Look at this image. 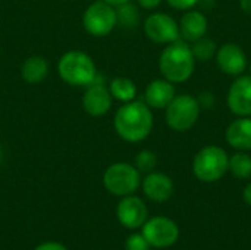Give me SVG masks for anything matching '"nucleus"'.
I'll use <instances>...</instances> for the list:
<instances>
[{
    "label": "nucleus",
    "instance_id": "nucleus-1",
    "mask_svg": "<svg viewBox=\"0 0 251 250\" xmlns=\"http://www.w3.org/2000/svg\"><path fill=\"white\" fill-rule=\"evenodd\" d=\"M153 124L154 121L151 108H149L147 103L141 100L124 103L116 111L113 118L116 134L128 143H138L146 140L153 130Z\"/></svg>",
    "mask_w": 251,
    "mask_h": 250
},
{
    "label": "nucleus",
    "instance_id": "nucleus-2",
    "mask_svg": "<svg viewBox=\"0 0 251 250\" xmlns=\"http://www.w3.org/2000/svg\"><path fill=\"white\" fill-rule=\"evenodd\" d=\"M196 68V57L191 52V46H188L184 40H176L169 43L159 57V69L165 80L179 84L185 83L191 78Z\"/></svg>",
    "mask_w": 251,
    "mask_h": 250
},
{
    "label": "nucleus",
    "instance_id": "nucleus-3",
    "mask_svg": "<svg viewBox=\"0 0 251 250\" xmlns=\"http://www.w3.org/2000/svg\"><path fill=\"white\" fill-rule=\"evenodd\" d=\"M62 81L74 87H87L97 78V68L90 55L81 50H69L57 62Z\"/></svg>",
    "mask_w": 251,
    "mask_h": 250
},
{
    "label": "nucleus",
    "instance_id": "nucleus-4",
    "mask_svg": "<svg viewBox=\"0 0 251 250\" xmlns=\"http://www.w3.org/2000/svg\"><path fill=\"white\" fill-rule=\"evenodd\" d=\"M229 156L221 146H204L193 159V174L203 183L219 181L228 172Z\"/></svg>",
    "mask_w": 251,
    "mask_h": 250
},
{
    "label": "nucleus",
    "instance_id": "nucleus-5",
    "mask_svg": "<svg viewBox=\"0 0 251 250\" xmlns=\"http://www.w3.org/2000/svg\"><path fill=\"white\" fill-rule=\"evenodd\" d=\"M200 105L197 97L191 94H179L172 99V102L165 108V119L169 128L178 133H184L191 130L199 116H200Z\"/></svg>",
    "mask_w": 251,
    "mask_h": 250
},
{
    "label": "nucleus",
    "instance_id": "nucleus-6",
    "mask_svg": "<svg viewBox=\"0 0 251 250\" xmlns=\"http://www.w3.org/2000/svg\"><path fill=\"white\" fill-rule=\"evenodd\" d=\"M103 184L106 190L115 196H129L134 194L140 184V171L126 162H116L107 167L103 174Z\"/></svg>",
    "mask_w": 251,
    "mask_h": 250
},
{
    "label": "nucleus",
    "instance_id": "nucleus-7",
    "mask_svg": "<svg viewBox=\"0 0 251 250\" xmlns=\"http://www.w3.org/2000/svg\"><path fill=\"white\" fill-rule=\"evenodd\" d=\"M82 25L93 37H104L110 34L118 25L116 7L103 0L91 3L82 15Z\"/></svg>",
    "mask_w": 251,
    "mask_h": 250
},
{
    "label": "nucleus",
    "instance_id": "nucleus-8",
    "mask_svg": "<svg viewBox=\"0 0 251 250\" xmlns=\"http://www.w3.org/2000/svg\"><path fill=\"white\" fill-rule=\"evenodd\" d=\"M141 234L151 248L165 249L176 243L179 237V228L168 217H154L144 222Z\"/></svg>",
    "mask_w": 251,
    "mask_h": 250
},
{
    "label": "nucleus",
    "instance_id": "nucleus-9",
    "mask_svg": "<svg viewBox=\"0 0 251 250\" xmlns=\"http://www.w3.org/2000/svg\"><path fill=\"white\" fill-rule=\"evenodd\" d=\"M144 32L149 40L157 44H169L179 40L178 22L168 13L154 12L144 21Z\"/></svg>",
    "mask_w": 251,
    "mask_h": 250
},
{
    "label": "nucleus",
    "instance_id": "nucleus-10",
    "mask_svg": "<svg viewBox=\"0 0 251 250\" xmlns=\"http://www.w3.org/2000/svg\"><path fill=\"white\" fill-rule=\"evenodd\" d=\"M116 217L124 227L129 230H137L143 227L144 222L147 221L149 211L146 203L140 197L129 194V196H124L118 203Z\"/></svg>",
    "mask_w": 251,
    "mask_h": 250
},
{
    "label": "nucleus",
    "instance_id": "nucleus-11",
    "mask_svg": "<svg viewBox=\"0 0 251 250\" xmlns=\"http://www.w3.org/2000/svg\"><path fill=\"white\" fill-rule=\"evenodd\" d=\"M229 111L237 116H251V75H238L226 96Z\"/></svg>",
    "mask_w": 251,
    "mask_h": 250
},
{
    "label": "nucleus",
    "instance_id": "nucleus-12",
    "mask_svg": "<svg viewBox=\"0 0 251 250\" xmlns=\"http://www.w3.org/2000/svg\"><path fill=\"white\" fill-rule=\"evenodd\" d=\"M216 63L219 69L232 77H238L247 66V56L241 46L235 43H225L216 52Z\"/></svg>",
    "mask_w": 251,
    "mask_h": 250
},
{
    "label": "nucleus",
    "instance_id": "nucleus-13",
    "mask_svg": "<svg viewBox=\"0 0 251 250\" xmlns=\"http://www.w3.org/2000/svg\"><path fill=\"white\" fill-rule=\"evenodd\" d=\"M112 94L106 85L101 83H93L87 85L82 96V108L91 116H101L107 113L112 108Z\"/></svg>",
    "mask_w": 251,
    "mask_h": 250
},
{
    "label": "nucleus",
    "instance_id": "nucleus-14",
    "mask_svg": "<svg viewBox=\"0 0 251 250\" xmlns=\"http://www.w3.org/2000/svg\"><path fill=\"white\" fill-rule=\"evenodd\" d=\"M144 194L157 203H163L174 194V181L163 172H149L141 183Z\"/></svg>",
    "mask_w": 251,
    "mask_h": 250
},
{
    "label": "nucleus",
    "instance_id": "nucleus-15",
    "mask_svg": "<svg viewBox=\"0 0 251 250\" xmlns=\"http://www.w3.org/2000/svg\"><path fill=\"white\" fill-rule=\"evenodd\" d=\"M178 27H179V38L187 43H194L206 35L207 18L200 10L190 9L181 16Z\"/></svg>",
    "mask_w": 251,
    "mask_h": 250
},
{
    "label": "nucleus",
    "instance_id": "nucleus-16",
    "mask_svg": "<svg viewBox=\"0 0 251 250\" xmlns=\"http://www.w3.org/2000/svg\"><path fill=\"white\" fill-rule=\"evenodd\" d=\"M225 139L238 152L251 150V116H238L234 119L225 131Z\"/></svg>",
    "mask_w": 251,
    "mask_h": 250
},
{
    "label": "nucleus",
    "instance_id": "nucleus-17",
    "mask_svg": "<svg viewBox=\"0 0 251 250\" xmlns=\"http://www.w3.org/2000/svg\"><path fill=\"white\" fill-rule=\"evenodd\" d=\"M175 96L174 83L165 78L153 80L144 90V102L151 109H165Z\"/></svg>",
    "mask_w": 251,
    "mask_h": 250
},
{
    "label": "nucleus",
    "instance_id": "nucleus-18",
    "mask_svg": "<svg viewBox=\"0 0 251 250\" xmlns=\"http://www.w3.org/2000/svg\"><path fill=\"white\" fill-rule=\"evenodd\" d=\"M49 74V63L43 56H29L21 66V77L28 84L41 83Z\"/></svg>",
    "mask_w": 251,
    "mask_h": 250
},
{
    "label": "nucleus",
    "instance_id": "nucleus-19",
    "mask_svg": "<svg viewBox=\"0 0 251 250\" xmlns=\"http://www.w3.org/2000/svg\"><path fill=\"white\" fill-rule=\"evenodd\" d=\"M109 91L112 94L113 99L122 102V103H128L135 100L137 96V85L132 80L126 78V77H116L110 81L109 84Z\"/></svg>",
    "mask_w": 251,
    "mask_h": 250
},
{
    "label": "nucleus",
    "instance_id": "nucleus-20",
    "mask_svg": "<svg viewBox=\"0 0 251 250\" xmlns=\"http://www.w3.org/2000/svg\"><path fill=\"white\" fill-rule=\"evenodd\" d=\"M228 171L235 178L247 180L251 177V156L246 152H237L229 158Z\"/></svg>",
    "mask_w": 251,
    "mask_h": 250
},
{
    "label": "nucleus",
    "instance_id": "nucleus-21",
    "mask_svg": "<svg viewBox=\"0 0 251 250\" xmlns=\"http://www.w3.org/2000/svg\"><path fill=\"white\" fill-rule=\"evenodd\" d=\"M191 52L196 57V60H201V62H207L212 57L216 56L218 52V46L212 38L207 37H201L200 40L191 43Z\"/></svg>",
    "mask_w": 251,
    "mask_h": 250
},
{
    "label": "nucleus",
    "instance_id": "nucleus-22",
    "mask_svg": "<svg viewBox=\"0 0 251 250\" xmlns=\"http://www.w3.org/2000/svg\"><path fill=\"white\" fill-rule=\"evenodd\" d=\"M116 16H118V24L124 28H134L138 25L140 21L138 9L129 1L116 7Z\"/></svg>",
    "mask_w": 251,
    "mask_h": 250
},
{
    "label": "nucleus",
    "instance_id": "nucleus-23",
    "mask_svg": "<svg viewBox=\"0 0 251 250\" xmlns=\"http://www.w3.org/2000/svg\"><path fill=\"white\" fill-rule=\"evenodd\" d=\"M157 165V156L154 152L151 150H141L138 152V155L135 156V168L140 171V172H151Z\"/></svg>",
    "mask_w": 251,
    "mask_h": 250
},
{
    "label": "nucleus",
    "instance_id": "nucleus-24",
    "mask_svg": "<svg viewBox=\"0 0 251 250\" xmlns=\"http://www.w3.org/2000/svg\"><path fill=\"white\" fill-rule=\"evenodd\" d=\"M150 245L146 240V237L143 234H131L126 242H125V249L126 250H150Z\"/></svg>",
    "mask_w": 251,
    "mask_h": 250
},
{
    "label": "nucleus",
    "instance_id": "nucleus-25",
    "mask_svg": "<svg viewBox=\"0 0 251 250\" xmlns=\"http://www.w3.org/2000/svg\"><path fill=\"white\" fill-rule=\"evenodd\" d=\"M168 4L176 10H190L193 9L200 0H166Z\"/></svg>",
    "mask_w": 251,
    "mask_h": 250
},
{
    "label": "nucleus",
    "instance_id": "nucleus-26",
    "mask_svg": "<svg viewBox=\"0 0 251 250\" xmlns=\"http://www.w3.org/2000/svg\"><path fill=\"white\" fill-rule=\"evenodd\" d=\"M197 102H199L200 108L212 109L215 105V94L212 91H201L197 97Z\"/></svg>",
    "mask_w": 251,
    "mask_h": 250
},
{
    "label": "nucleus",
    "instance_id": "nucleus-27",
    "mask_svg": "<svg viewBox=\"0 0 251 250\" xmlns=\"http://www.w3.org/2000/svg\"><path fill=\"white\" fill-rule=\"evenodd\" d=\"M35 250H68L63 245L57 243V242H46L41 243L40 246H37Z\"/></svg>",
    "mask_w": 251,
    "mask_h": 250
},
{
    "label": "nucleus",
    "instance_id": "nucleus-28",
    "mask_svg": "<svg viewBox=\"0 0 251 250\" xmlns=\"http://www.w3.org/2000/svg\"><path fill=\"white\" fill-rule=\"evenodd\" d=\"M137 1L144 9H154L162 3V0H137Z\"/></svg>",
    "mask_w": 251,
    "mask_h": 250
},
{
    "label": "nucleus",
    "instance_id": "nucleus-29",
    "mask_svg": "<svg viewBox=\"0 0 251 250\" xmlns=\"http://www.w3.org/2000/svg\"><path fill=\"white\" fill-rule=\"evenodd\" d=\"M243 197H244V200H246V203L251 206V183H249L247 186H246V189H244V192H243Z\"/></svg>",
    "mask_w": 251,
    "mask_h": 250
},
{
    "label": "nucleus",
    "instance_id": "nucleus-30",
    "mask_svg": "<svg viewBox=\"0 0 251 250\" xmlns=\"http://www.w3.org/2000/svg\"><path fill=\"white\" fill-rule=\"evenodd\" d=\"M240 7L246 12L251 15V0H240Z\"/></svg>",
    "mask_w": 251,
    "mask_h": 250
},
{
    "label": "nucleus",
    "instance_id": "nucleus-31",
    "mask_svg": "<svg viewBox=\"0 0 251 250\" xmlns=\"http://www.w3.org/2000/svg\"><path fill=\"white\" fill-rule=\"evenodd\" d=\"M103 1L112 4L113 7H118V6H121V4H124V3H126V1H131V0H103Z\"/></svg>",
    "mask_w": 251,
    "mask_h": 250
},
{
    "label": "nucleus",
    "instance_id": "nucleus-32",
    "mask_svg": "<svg viewBox=\"0 0 251 250\" xmlns=\"http://www.w3.org/2000/svg\"><path fill=\"white\" fill-rule=\"evenodd\" d=\"M250 72H251V65H250Z\"/></svg>",
    "mask_w": 251,
    "mask_h": 250
}]
</instances>
